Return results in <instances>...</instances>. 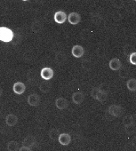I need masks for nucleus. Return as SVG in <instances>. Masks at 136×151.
<instances>
[{"mask_svg": "<svg viewBox=\"0 0 136 151\" xmlns=\"http://www.w3.org/2000/svg\"><path fill=\"white\" fill-rule=\"evenodd\" d=\"M58 141L62 146H68L71 141V137L69 133L62 132L60 134V136L58 138Z\"/></svg>", "mask_w": 136, "mask_h": 151, "instance_id": "obj_8", "label": "nucleus"}, {"mask_svg": "<svg viewBox=\"0 0 136 151\" xmlns=\"http://www.w3.org/2000/svg\"><path fill=\"white\" fill-rule=\"evenodd\" d=\"M90 151H97V150H95V149H91Z\"/></svg>", "mask_w": 136, "mask_h": 151, "instance_id": "obj_28", "label": "nucleus"}, {"mask_svg": "<svg viewBox=\"0 0 136 151\" xmlns=\"http://www.w3.org/2000/svg\"><path fill=\"white\" fill-rule=\"evenodd\" d=\"M2 94H3V89H2L1 86H0V97L2 96Z\"/></svg>", "mask_w": 136, "mask_h": 151, "instance_id": "obj_27", "label": "nucleus"}, {"mask_svg": "<svg viewBox=\"0 0 136 151\" xmlns=\"http://www.w3.org/2000/svg\"><path fill=\"white\" fill-rule=\"evenodd\" d=\"M53 75H54V72L52 68H49V67H45V68H43L40 71V76L41 78L45 80V81H48L50 79H52L53 78Z\"/></svg>", "mask_w": 136, "mask_h": 151, "instance_id": "obj_3", "label": "nucleus"}, {"mask_svg": "<svg viewBox=\"0 0 136 151\" xmlns=\"http://www.w3.org/2000/svg\"><path fill=\"white\" fill-rule=\"evenodd\" d=\"M85 100V94L82 92H76L72 94V101L77 104L79 105L81 104Z\"/></svg>", "mask_w": 136, "mask_h": 151, "instance_id": "obj_14", "label": "nucleus"}, {"mask_svg": "<svg viewBox=\"0 0 136 151\" xmlns=\"http://www.w3.org/2000/svg\"><path fill=\"white\" fill-rule=\"evenodd\" d=\"M14 32L7 27H0V41L9 43L14 38Z\"/></svg>", "mask_w": 136, "mask_h": 151, "instance_id": "obj_1", "label": "nucleus"}, {"mask_svg": "<svg viewBox=\"0 0 136 151\" xmlns=\"http://www.w3.org/2000/svg\"><path fill=\"white\" fill-rule=\"evenodd\" d=\"M51 88H52L51 84H50V83H47V82H43V83H41L40 86H39V90H40L42 93H48V92L51 90Z\"/></svg>", "mask_w": 136, "mask_h": 151, "instance_id": "obj_20", "label": "nucleus"}, {"mask_svg": "<svg viewBox=\"0 0 136 151\" xmlns=\"http://www.w3.org/2000/svg\"><path fill=\"white\" fill-rule=\"evenodd\" d=\"M102 21V18L100 14H92V22L94 23V24H100Z\"/></svg>", "mask_w": 136, "mask_h": 151, "instance_id": "obj_21", "label": "nucleus"}, {"mask_svg": "<svg viewBox=\"0 0 136 151\" xmlns=\"http://www.w3.org/2000/svg\"><path fill=\"white\" fill-rule=\"evenodd\" d=\"M123 124L124 126H127V125H130V124H133V122H132V116H126L124 117V120H123Z\"/></svg>", "mask_w": 136, "mask_h": 151, "instance_id": "obj_22", "label": "nucleus"}, {"mask_svg": "<svg viewBox=\"0 0 136 151\" xmlns=\"http://www.w3.org/2000/svg\"><path fill=\"white\" fill-rule=\"evenodd\" d=\"M91 95L94 99L100 102H104L108 98V93L105 90L101 89L100 87H94L91 91Z\"/></svg>", "mask_w": 136, "mask_h": 151, "instance_id": "obj_2", "label": "nucleus"}, {"mask_svg": "<svg viewBox=\"0 0 136 151\" xmlns=\"http://www.w3.org/2000/svg\"><path fill=\"white\" fill-rule=\"evenodd\" d=\"M26 86L22 82H16L13 86V91L17 95H22L25 93Z\"/></svg>", "mask_w": 136, "mask_h": 151, "instance_id": "obj_6", "label": "nucleus"}, {"mask_svg": "<svg viewBox=\"0 0 136 151\" xmlns=\"http://www.w3.org/2000/svg\"><path fill=\"white\" fill-rule=\"evenodd\" d=\"M129 61H130L131 64L136 65V52H132L129 55Z\"/></svg>", "mask_w": 136, "mask_h": 151, "instance_id": "obj_24", "label": "nucleus"}, {"mask_svg": "<svg viewBox=\"0 0 136 151\" xmlns=\"http://www.w3.org/2000/svg\"><path fill=\"white\" fill-rule=\"evenodd\" d=\"M37 140L35 139L34 136L32 135H28L27 137L24 138V139L22 140V146H25V147H32L35 144H36Z\"/></svg>", "mask_w": 136, "mask_h": 151, "instance_id": "obj_15", "label": "nucleus"}, {"mask_svg": "<svg viewBox=\"0 0 136 151\" xmlns=\"http://www.w3.org/2000/svg\"><path fill=\"white\" fill-rule=\"evenodd\" d=\"M19 144L14 141V140H11L7 143V150L8 151H19Z\"/></svg>", "mask_w": 136, "mask_h": 151, "instance_id": "obj_16", "label": "nucleus"}, {"mask_svg": "<svg viewBox=\"0 0 136 151\" xmlns=\"http://www.w3.org/2000/svg\"><path fill=\"white\" fill-rule=\"evenodd\" d=\"M6 123L8 126H15L18 123V116L14 114H8L6 117Z\"/></svg>", "mask_w": 136, "mask_h": 151, "instance_id": "obj_12", "label": "nucleus"}, {"mask_svg": "<svg viewBox=\"0 0 136 151\" xmlns=\"http://www.w3.org/2000/svg\"><path fill=\"white\" fill-rule=\"evenodd\" d=\"M71 53L75 58H81L82 56H84L85 54V49L83 48V46L76 45L72 47L71 49Z\"/></svg>", "mask_w": 136, "mask_h": 151, "instance_id": "obj_9", "label": "nucleus"}, {"mask_svg": "<svg viewBox=\"0 0 136 151\" xmlns=\"http://www.w3.org/2000/svg\"><path fill=\"white\" fill-rule=\"evenodd\" d=\"M67 60V56L64 52H58L55 56V60L58 62V64H63Z\"/></svg>", "mask_w": 136, "mask_h": 151, "instance_id": "obj_19", "label": "nucleus"}, {"mask_svg": "<svg viewBox=\"0 0 136 151\" xmlns=\"http://www.w3.org/2000/svg\"><path fill=\"white\" fill-rule=\"evenodd\" d=\"M19 151H31V148L29 147H25V146H22L19 148Z\"/></svg>", "mask_w": 136, "mask_h": 151, "instance_id": "obj_26", "label": "nucleus"}, {"mask_svg": "<svg viewBox=\"0 0 136 151\" xmlns=\"http://www.w3.org/2000/svg\"><path fill=\"white\" fill-rule=\"evenodd\" d=\"M109 115L115 117H120L124 114V109L118 105H111L108 109Z\"/></svg>", "mask_w": 136, "mask_h": 151, "instance_id": "obj_4", "label": "nucleus"}, {"mask_svg": "<svg viewBox=\"0 0 136 151\" xmlns=\"http://www.w3.org/2000/svg\"><path fill=\"white\" fill-rule=\"evenodd\" d=\"M135 130H136V128H135V125L134 124H130V125L125 126V132L128 134H132L135 132Z\"/></svg>", "mask_w": 136, "mask_h": 151, "instance_id": "obj_23", "label": "nucleus"}, {"mask_svg": "<svg viewBox=\"0 0 136 151\" xmlns=\"http://www.w3.org/2000/svg\"><path fill=\"white\" fill-rule=\"evenodd\" d=\"M68 21L72 25H77L81 22V16L79 14L76 13V12H72L69 15H68Z\"/></svg>", "mask_w": 136, "mask_h": 151, "instance_id": "obj_7", "label": "nucleus"}, {"mask_svg": "<svg viewBox=\"0 0 136 151\" xmlns=\"http://www.w3.org/2000/svg\"><path fill=\"white\" fill-rule=\"evenodd\" d=\"M40 102V97L37 93H32L28 96V104L31 107H37Z\"/></svg>", "mask_w": 136, "mask_h": 151, "instance_id": "obj_10", "label": "nucleus"}, {"mask_svg": "<svg viewBox=\"0 0 136 151\" xmlns=\"http://www.w3.org/2000/svg\"><path fill=\"white\" fill-rule=\"evenodd\" d=\"M126 86L129 91L131 92H135L136 91V79L135 78H131L127 81Z\"/></svg>", "mask_w": 136, "mask_h": 151, "instance_id": "obj_18", "label": "nucleus"}, {"mask_svg": "<svg viewBox=\"0 0 136 151\" xmlns=\"http://www.w3.org/2000/svg\"><path fill=\"white\" fill-rule=\"evenodd\" d=\"M109 66L110 69H112L114 71H117L122 68V63L117 58H113L112 60H109Z\"/></svg>", "mask_w": 136, "mask_h": 151, "instance_id": "obj_13", "label": "nucleus"}, {"mask_svg": "<svg viewBox=\"0 0 136 151\" xmlns=\"http://www.w3.org/2000/svg\"><path fill=\"white\" fill-rule=\"evenodd\" d=\"M53 20L58 24H62L67 21V14L63 11H57L53 15Z\"/></svg>", "mask_w": 136, "mask_h": 151, "instance_id": "obj_5", "label": "nucleus"}, {"mask_svg": "<svg viewBox=\"0 0 136 151\" xmlns=\"http://www.w3.org/2000/svg\"><path fill=\"white\" fill-rule=\"evenodd\" d=\"M60 131L58 129H55V128H53L49 131V138L53 140H55V139H58L59 136H60Z\"/></svg>", "mask_w": 136, "mask_h": 151, "instance_id": "obj_17", "label": "nucleus"}, {"mask_svg": "<svg viewBox=\"0 0 136 151\" xmlns=\"http://www.w3.org/2000/svg\"><path fill=\"white\" fill-rule=\"evenodd\" d=\"M55 106L58 109L60 110H63L65 109H67L69 107V101H68L65 98L63 97H60L58 99H56L55 101Z\"/></svg>", "mask_w": 136, "mask_h": 151, "instance_id": "obj_11", "label": "nucleus"}, {"mask_svg": "<svg viewBox=\"0 0 136 151\" xmlns=\"http://www.w3.org/2000/svg\"><path fill=\"white\" fill-rule=\"evenodd\" d=\"M132 47H131V45H126L124 47V53L125 54V55H127V56H129L131 53H132Z\"/></svg>", "mask_w": 136, "mask_h": 151, "instance_id": "obj_25", "label": "nucleus"}]
</instances>
